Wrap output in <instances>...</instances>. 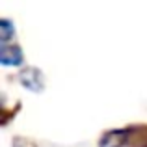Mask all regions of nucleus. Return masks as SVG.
Here are the masks:
<instances>
[{"mask_svg": "<svg viewBox=\"0 0 147 147\" xmlns=\"http://www.w3.org/2000/svg\"><path fill=\"white\" fill-rule=\"evenodd\" d=\"M19 80H21V84L26 88V90H32V91H41L43 86H45L43 75H41V71L36 69V67L22 69L21 75H19Z\"/></svg>", "mask_w": 147, "mask_h": 147, "instance_id": "obj_1", "label": "nucleus"}, {"mask_svg": "<svg viewBox=\"0 0 147 147\" xmlns=\"http://www.w3.org/2000/svg\"><path fill=\"white\" fill-rule=\"evenodd\" d=\"M21 61H22V52L17 45H2V49H0V63L19 65Z\"/></svg>", "mask_w": 147, "mask_h": 147, "instance_id": "obj_3", "label": "nucleus"}, {"mask_svg": "<svg viewBox=\"0 0 147 147\" xmlns=\"http://www.w3.org/2000/svg\"><path fill=\"white\" fill-rule=\"evenodd\" d=\"M129 145L130 147H147V129L138 127L134 130H129Z\"/></svg>", "mask_w": 147, "mask_h": 147, "instance_id": "obj_4", "label": "nucleus"}, {"mask_svg": "<svg viewBox=\"0 0 147 147\" xmlns=\"http://www.w3.org/2000/svg\"><path fill=\"white\" fill-rule=\"evenodd\" d=\"M129 144V130H110L99 142V147H123Z\"/></svg>", "mask_w": 147, "mask_h": 147, "instance_id": "obj_2", "label": "nucleus"}, {"mask_svg": "<svg viewBox=\"0 0 147 147\" xmlns=\"http://www.w3.org/2000/svg\"><path fill=\"white\" fill-rule=\"evenodd\" d=\"M13 30H15L13 22L7 21V19H2V21H0V39L7 41L11 36H13Z\"/></svg>", "mask_w": 147, "mask_h": 147, "instance_id": "obj_5", "label": "nucleus"}]
</instances>
